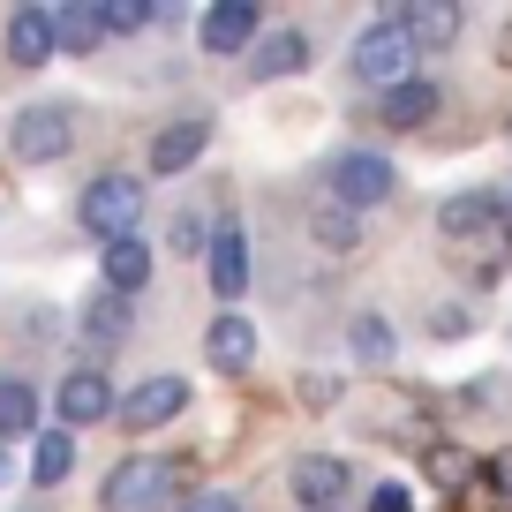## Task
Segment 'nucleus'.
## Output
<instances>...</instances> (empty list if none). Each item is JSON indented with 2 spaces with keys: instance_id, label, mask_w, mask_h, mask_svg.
I'll list each match as a JSON object with an SVG mask.
<instances>
[{
  "instance_id": "obj_22",
  "label": "nucleus",
  "mask_w": 512,
  "mask_h": 512,
  "mask_svg": "<svg viewBox=\"0 0 512 512\" xmlns=\"http://www.w3.org/2000/svg\"><path fill=\"white\" fill-rule=\"evenodd\" d=\"M83 332H91V347H106V339L128 332V294H98L91 317H83Z\"/></svg>"
},
{
  "instance_id": "obj_20",
  "label": "nucleus",
  "mask_w": 512,
  "mask_h": 512,
  "mask_svg": "<svg viewBox=\"0 0 512 512\" xmlns=\"http://www.w3.org/2000/svg\"><path fill=\"white\" fill-rule=\"evenodd\" d=\"M31 430H38V392L8 377L0 384V437H31Z\"/></svg>"
},
{
  "instance_id": "obj_5",
  "label": "nucleus",
  "mask_w": 512,
  "mask_h": 512,
  "mask_svg": "<svg viewBox=\"0 0 512 512\" xmlns=\"http://www.w3.org/2000/svg\"><path fill=\"white\" fill-rule=\"evenodd\" d=\"M392 189H400V174H392V159H384V151H347V159L332 166V196H339L347 211L384 204Z\"/></svg>"
},
{
  "instance_id": "obj_14",
  "label": "nucleus",
  "mask_w": 512,
  "mask_h": 512,
  "mask_svg": "<svg viewBox=\"0 0 512 512\" xmlns=\"http://www.w3.org/2000/svg\"><path fill=\"white\" fill-rule=\"evenodd\" d=\"M400 23H407V38H415L422 53H445L452 38H460V8H452V0H430V8H400Z\"/></svg>"
},
{
  "instance_id": "obj_9",
  "label": "nucleus",
  "mask_w": 512,
  "mask_h": 512,
  "mask_svg": "<svg viewBox=\"0 0 512 512\" xmlns=\"http://www.w3.org/2000/svg\"><path fill=\"white\" fill-rule=\"evenodd\" d=\"M204 144H211V121L204 113H189V121H174V128H159V136H151V174H189L196 159H204Z\"/></svg>"
},
{
  "instance_id": "obj_28",
  "label": "nucleus",
  "mask_w": 512,
  "mask_h": 512,
  "mask_svg": "<svg viewBox=\"0 0 512 512\" xmlns=\"http://www.w3.org/2000/svg\"><path fill=\"white\" fill-rule=\"evenodd\" d=\"M369 512H407V490H400V482H384V490L369 497Z\"/></svg>"
},
{
  "instance_id": "obj_27",
  "label": "nucleus",
  "mask_w": 512,
  "mask_h": 512,
  "mask_svg": "<svg viewBox=\"0 0 512 512\" xmlns=\"http://www.w3.org/2000/svg\"><path fill=\"white\" fill-rule=\"evenodd\" d=\"M196 249H211V226L196 219V211H181L174 219V256H196Z\"/></svg>"
},
{
  "instance_id": "obj_12",
  "label": "nucleus",
  "mask_w": 512,
  "mask_h": 512,
  "mask_svg": "<svg viewBox=\"0 0 512 512\" xmlns=\"http://www.w3.org/2000/svg\"><path fill=\"white\" fill-rule=\"evenodd\" d=\"M294 497H302V505L309 512H332L339 505V497H347L354 490V482H347V467H339V460H324V452H309V460H294Z\"/></svg>"
},
{
  "instance_id": "obj_19",
  "label": "nucleus",
  "mask_w": 512,
  "mask_h": 512,
  "mask_svg": "<svg viewBox=\"0 0 512 512\" xmlns=\"http://www.w3.org/2000/svg\"><path fill=\"white\" fill-rule=\"evenodd\" d=\"M98 264H106V287L113 294H144V279H151V249H144V241H113Z\"/></svg>"
},
{
  "instance_id": "obj_26",
  "label": "nucleus",
  "mask_w": 512,
  "mask_h": 512,
  "mask_svg": "<svg viewBox=\"0 0 512 512\" xmlns=\"http://www.w3.org/2000/svg\"><path fill=\"white\" fill-rule=\"evenodd\" d=\"M482 482H490V512H512V452H497L482 467Z\"/></svg>"
},
{
  "instance_id": "obj_13",
  "label": "nucleus",
  "mask_w": 512,
  "mask_h": 512,
  "mask_svg": "<svg viewBox=\"0 0 512 512\" xmlns=\"http://www.w3.org/2000/svg\"><path fill=\"white\" fill-rule=\"evenodd\" d=\"M204 354H211V369H226V377H241V369L256 362V324L249 317H211V332H204Z\"/></svg>"
},
{
  "instance_id": "obj_3",
  "label": "nucleus",
  "mask_w": 512,
  "mask_h": 512,
  "mask_svg": "<svg viewBox=\"0 0 512 512\" xmlns=\"http://www.w3.org/2000/svg\"><path fill=\"white\" fill-rule=\"evenodd\" d=\"M8 144H16L23 166H53V159H68V144H76V121H68V106H23L16 128H8Z\"/></svg>"
},
{
  "instance_id": "obj_7",
  "label": "nucleus",
  "mask_w": 512,
  "mask_h": 512,
  "mask_svg": "<svg viewBox=\"0 0 512 512\" xmlns=\"http://www.w3.org/2000/svg\"><path fill=\"white\" fill-rule=\"evenodd\" d=\"M181 407H189V384L181 377H144L136 392H121V415L113 422H121V430H166Z\"/></svg>"
},
{
  "instance_id": "obj_4",
  "label": "nucleus",
  "mask_w": 512,
  "mask_h": 512,
  "mask_svg": "<svg viewBox=\"0 0 512 512\" xmlns=\"http://www.w3.org/2000/svg\"><path fill=\"white\" fill-rule=\"evenodd\" d=\"M166 490H174V467L166 460H121L106 482H98V505L106 512H151Z\"/></svg>"
},
{
  "instance_id": "obj_15",
  "label": "nucleus",
  "mask_w": 512,
  "mask_h": 512,
  "mask_svg": "<svg viewBox=\"0 0 512 512\" xmlns=\"http://www.w3.org/2000/svg\"><path fill=\"white\" fill-rule=\"evenodd\" d=\"M437 106H445V91H437V83H400V91H384V106H377V121L384 128H422V121H430V113Z\"/></svg>"
},
{
  "instance_id": "obj_17",
  "label": "nucleus",
  "mask_w": 512,
  "mask_h": 512,
  "mask_svg": "<svg viewBox=\"0 0 512 512\" xmlns=\"http://www.w3.org/2000/svg\"><path fill=\"white\" fill-rule=\"evenodd\" d=\"M309 234H317L332 256H347L354 241H362V211H347L339 196H317V211H309Z\"/></svg>"
},
{
  "instance_id": "obj_2",
  "label": "nucleus",
  "mask_w": 512,
  "mask_h": 512,
  "mask_svg": "<svg viewBox=\"0 0 512 512\" xmlns=\"http://www.w3.org/2000/svg\"><path fill=\"white\" fill-rule=\"evenodd\" d=\"M415 38H407L400 16L369 23L362 38H354V83H377V91H400V83H415Z\"/></svg>"
},
{
  "instance_id": "obj_16",
  "label": "nucleus",
  "mask_w": 512,
  "mask_h": 512,
  "mask_svg": "<svg viewBox=\"0 0 512 512\" xmlns=\"http://www.w3.org/2000/svg\"><path fill=\"white\" fill-rule=\"evenodd\" d=\"M53 38H61V53H98V38H106V8L61 0V8H53Z\"/></svg>"
},
{
  "instance_id": "obj_18",
  "label": "nucleus",
  "mask_w": 512,
  "mask_h": 512,
  "mask_svg": "<svg viewBox=\"0 0 512 512\" xmlns=\"http://www.w3.org/2000/svg\"><path fill=\"white\" fill-rule=\"evenodd\" d=\"M249 68H256L264 83H272V76H302V68H309V38H302V31H272L264 46H256Z\"/></svg>"
},
{
  "instance_id": "obj_29",
  "label": "nucleus",
  "mask_w": 512,
  "mask_h": 512,
  "mask_svg": "<svg viewBox=\"0 0 512 512\" xmlns=\"http://www.w3.org/2000/svg\"><path fill=\"white\" fill-rule=\"evenodd\" d=\"M189 512H241V497H234V490H211V497H196Z\"/></svg>"
},
{
  "instance_id": "obj_6",
  "label": "nucleus",
  "mask_w": 512,
  "mask_h": 512,
  "mask_svg": "<svg viewBox=\"0 0 512 512\" xmlns=\"http://www.w3.org/2000/svg\"><path fill=\"white\" fill-rule=\"evenodd\" d=\"M53 415H61L68 430H91V422H113V415H121V400H113V384L98 377V369H68L61 392H53Z\"/></svg>"
},
{
  "instance_id": "obj_8",
  "label": "nucleus",
  "mask_w": 512,
  "mask_h": 512,
  "mask_svg": "<svg viewBox=\"0 0 512 512\" xmlns=\"http://www.w3.org/2000/svg\"><path fill=\"white\" fill-rule=\"evenodd\" d=\"M211 294L226 309H234V294H249V234H241V219L211 226Z\"/></svg>"
},
{
  "instance_id": "obj_31",
  "label": "nucleus",
  "mask_w": 512,
  "mask_h": 512,
  "mask_svg": "<svg viewBox=\"0 0 512 512\" xmlns=\"http://www.w3.org/2000/svg\"><path fill=\"white\" fill-rule=\"evenodd\" d=\"M0 482H8V452H0Z\"/></svg>"
},
{
  "instance_id": "obj_10",
  "label": "nucleus",
  "mask_w": 512,
  "mask_h": 512,
  "mask_svg": "<svg viewBox=\"0 0 512 512\" xmlns=\"http://www.w3.org/2000/svg\"><path fill=\"white\" fill-rule=\"evenodd\" d=\"M256 0H219V8H204V53H219V61H234V53H249L256 38Z\"/></svg>"
},
{
  "instance_id": "obj_25",
  "label": "nucleus",
  "mask_w": 512,
  "mask_h": 512,
  "mask_svg": "<svg viewBox=\"0 0 512 512\" xmlns=\"http://www.w3.org/2000/svg\"><path fill=\"white\" fill-rule=\"evenodd\" d=\"M354 347H362V362H392V324L384 317H354Z\"/></svg>"
},
{
  "instance_id": "obj_24",
  "label": "nucleus",
  "mask_w": 512,
  "mask_h": 512,
  "mask_svg": "<svg viewBox=\"0 0 512 512\" xmlns=\"http://www.w3.org/2000/svg\"><path fill=\"white\" fill-rule=\"evenodd\" d=\"M106 8V31H151V23H166V8H144V0H98Z\"/></svg>"
},
{
  "instance_id": "obj_11",
  "label": "nucleus",
  "mask_w": 512,
  "mask_h": 512,
  "mask_svg": "<svg viewBox=\"0 0 512 512\" xmlns=\"http://www.w3.org/2000/svg\"><path fill=\"white\" fill-rule=\"evenodd\" d=\"M53 53H61V38H53V8H16V16H8V61H16V68H46Z\"/></svg>"
},
{
  "instance_id": "obj_21",
  "label": "nucleus",
  "mask_w": 512,
  "mask_h": 512,
  "mask_svg": "<svg viewBox=\"0 0 512 512\" xmlns=\"http://www.w3.org/2000/svg\"><path fill=\"white\" fill-rule=\"evenodd\" d=\"M31 467H38V482H46V490H53V482H68V467H76V437H68V430H46V437H38V452H31Z\"/></svg>"
},
{
  "instance_id": "obj_23",
  "label": "nucleus",
  "mask_w": 512,
  "mask_h": 512,
  "mask_svg": "<svg viewBox=\"0 0 512 512\" xmlns=\"http://www.w3.org/2000/svg\"><path fill=\"white\" fill-rule=\"evenodd\" d=\"M467 475H482V467L467 460L460 445H430V482L437 490H467Z\"/></svg>"
},
{
  "instance_id": "obj_30",
  "label": "nucleus",
  "mask_w": 512,
  "mask_h": 512,
  "mask_svg": "<svg viewBox=\"0 0 512 512\" xmlns=\"http://www.w3.org/2000/svg\"><path fill=\"white\" fill-rule=\"evenodd\" d=\"M497 61H505V68H512V31H505V38H497Z\"/></svg>"
},
{
  "instance_id": "obj_1",
  "label": "nucleus",
  "mask_w": 512,
  "mask_h": 512,
  "mask_svg": "<svg viewBox=\"0 0 512 512\" xmlns=\"http://www.w3.org/2000/svg\"><path fill=\"white\" fill-rule=\"evenodd\" d=\"M76 219H83V234H98L106 249H113V241H136V219H144V181H136V174H98L91 189H83Z\"/></svg>"
}]
</instances>
